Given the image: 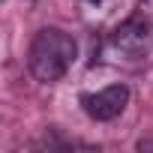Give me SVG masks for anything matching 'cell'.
<instances>
[{
    "label": "cell",
    "instance_id": "2",
    "mask_svg": "<svg viewBox=\"0 0 153 153\" xmlns=\"http://www.w3.org/2000/svg\"><path fill=\"white\" fill-rule=\"evenodd\" d=\"M126 105H129V87L126 84H108L99 93L84 96V111L93 120H114L123 114Z\"/></svg>",
    "mask_w": 153,
    "mask_h": 153
},
{
    "label": "cell",
    "instance_id": "1",
    "mask_svg": "<svg viewBox=\"0 0 153 153\" xmlns=\"http://www.w3.org/2000/svg\"><path fill=\"white\" fill-rule=\"evenodd\" d=\"M75 39L60 27H42L30 42V72L39 81H60L75 60Z\"/></svg>",
    "mask_w": 153,
    "mask_h": 153
},
{
    "label": "cell",
    "instance_id": "5",
    "mask_svg": "<svg viewBox=\"0 0 153 153\" xmlns=\"http://www.w3.org/2000/svg\"><path fill=\"white\" fill-rule=\"evenodd\" d=\"M90 3H99V0H90Z\"/></svg>",
    "mask_w": 153,
    "mask_h": 153
},
{
    "label": "cell",
    "instance_id": "4",
    "mask_svg": "<svg viewBox=\"0 0 153 153\" xmlns=\"http://www.w3.org/2000/svg\"><path fill=\"white\" fill-rule=\"evenodd\" d=\"M141 150H153V141H141Z\"/></svg>",
    "mask_w": 153,
    "mask_h": 153
},
{
    "label": "cell",
    "instance_id": "3",
    "mask_svg": "<svg viewBox=\"0 0 153 153\" xmlns=\"http://www.w3.org/2000/svg\"><path fill=\"white\" fill-rule=\"evenodd\" d=\"M114 45H117L123 54H129V57L144 54V51L153 45V27H150V21L141 18V15L123 21V24L114 30Z\"/></svg>",
    "mask_w": 153,
    "mask_h": 153
}]
</instances>
